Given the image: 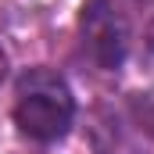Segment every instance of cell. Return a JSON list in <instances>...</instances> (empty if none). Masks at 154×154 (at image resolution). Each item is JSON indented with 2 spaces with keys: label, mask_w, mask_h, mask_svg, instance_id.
<instances>
[{
  "label": "cell",
  "mask_w": 154,
  "mask_h": 154,
  "mask_svg": "<svg viewBox=\"0 0 154 154\" xmlns=\"http://www.w3.org/2000/svg\"><path fill=\"white\" fill-rule=\"evenodd\" d=\"M7 79V54H4V47H0V82Z\"/></svg>",
  "instance_id": "obj_4"
},
{
  "label": "cell",
  "mask_w": 154,
  "mask_h": 154,
  "mask_svg": "<svg viewBox=\"0 0 154 154\" xmlns=\"http://www.w3.org/2000/svg\"><path fill=\"white\" fill-rule=\"evenodd\" d=\"M129 115L147 136H154V90H140L129 97Z\"/></svg>",
  "instance_id": "obj_3"
},
{
  "label": "cell",
  "mask_w": 154,
  "mask_h": 154,
  "mask_svg": "<svg viewBox=\"0 0 154 154\" xmlns=\"http://www.w3.org/2000/svg\"><path fill=\"white\" fill-rule=\"evenodd\" d=\"M75 118V97L68 82L50 68H25L14 82V122L18 129L36 140L54 143L72 129Z\"/></svg>",
  "instance_id": "obj_1"
},
{
  "label": "cell",
  "mask_w": 154,
  "mask_h": 154,
  "mask_svg": "<svg viewBox=\"0 0 154 154\" xmlns=\"http://www.w3.org/2000/svg\"><path fill=\"white\" fill-rule=\"evenodd\" d=\"M79 36H82L86 57L97 68H104V72L122 68V61L129 54V22L115 7V0H82Z\"/></svg>",
  "instance_id": "obj_2"
},
{
  "label": "cell",
  "mask_w": 154,
  "mask_h": 154,
  "mask_svg": "<svg viewBox=\"0 0 154 154\" xmlns=\"http://www.w3.org/2000/svg\"><path fill=\"white\" fill-rule=\"evenodd\" d=\"M133 4H136V7H147V11L154 14V0H133Z\"/></svg>",
  "instance_id": "obj_5"
}]
</instances>
